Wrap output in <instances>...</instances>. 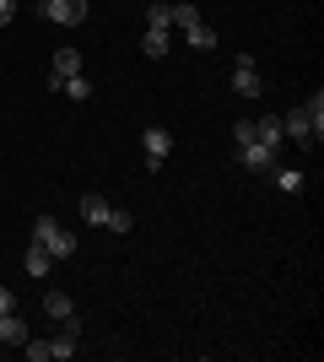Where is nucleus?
<instances>
[{
	"instance_id": "f257e3e1",
	"label": "nucleus",
	"mask_w": 324,
	"mask_h": 362,
	"mask_svg": "<svg viewBox=\"0 0 324 362\" xmlns=\"http://www.w3.org/2000/svg\"><path fill=\"white\" fill-rule=\"evenodd\" d=\"M32 238L44 243L54 259H71V255H76V233H71V227H60L54 216H38V222H32Z\"/></svg>"
},
{
	"instance_id": "f03ea898",
	"label": "nucleus",
	"mask_w": 324,
	"mask_h": 362,
	"mask_svg": "<svg viewBox=\"0 0 324 362\" xmlns=\"http://www.w3.org/2000/svg\"><path fill=\"white\" fill-rule=\"evenodd\" d=\"M38 11H44V22H54V28H81L92 6H87V0H44Z\"/></svg>"
},
{
	"instance_id": "7ed1b4c3",
	"label": "nucleus",
	"mask_w": 324,
	"mask_h": 362,
	"mask_svg": "<svg viewBox=\"0 0 324 362\" xmlns=\"http://www.w3.org/2000/svg\"><path fill=\"white\" fill-rule=\"evenodd\" d=\"M140 146H146V168L162 173V163H168V151H173V130L152 124V130H140Z\"/></svg>"
},
{
	"instance_id": "20e7f679",
	"label": "nucleus",
	"mask_w": 324,
	"mask_h": 362,
	"mask_svg": "<svg viewBox=\"0 0 324 362\" xmlns=\"http://www.w3.org/2000/svg\"><path fill=\"white\" fill-rule=\"evenodd\" d=\"M232 92H238V98H260V92H265V81H260V60H254V54H238Z\"/></svg>"
},
{
	"instance_id": "39448f33",
	"label": "nucleus",
	"mask_w": 324,
	"mask_h": 362,
	"mask_svg": "<svg viewBox=\"0 0 324 362\" xmlns=\"http://www.w3.org/2000/svg\"><path fill=\"white\" fill-rule=\"evenodd\" d=\"M281 136H292L297 146H319V130H313V119L303 114V108H292V114L281 119Z\"/></svg>"
},
{
	"instance_id": "423d86ee",
	"label": "nucleus",
	"mask_w": 324,
	"mask_h": 362,
	"mask_svg": "<svg viewBox=\"0 0 324 362\" xmlns=\"http://www.w3.org/2000/svg\"><path fill=\"white\" fill-rule=\"evenodd\" d=\"M71 76H81V49H54V71H49V81L60 87V81H71Z\"/></svg>"
},
{
	"instance_id": "0eeeda50",
	"label": "nucleus",
	"mask_w": 324,
	"mask_h": 362,
	"mask_svg": "<svg viewBox=\"0 0 324 362\" xmlns=\"http://www.w3.org/2000/svg\"><path fill=\"white\" fill-rule=\"evenodd\" d=\"M238 163H244V168H254V173H265V168L276 163V151H270V146H260V141H248V146H238Z\"/></svg>"
},
{
	"instance_id": "6e6552de",
	"label": "nucleus",
	"mask_w": 324,
	"mask_h": 362,
	"mask_svg": "<svg viewBox=\"0 0 324 362\" xmlns=\"http://www.w3.org/2000/svg\"><path fill=\"white\" fill-rule=\"evenodd\" d=\"M0 341H6V346H22V341H28V319L16 314H0Z\"/></svg>"
},
{
	"instance_id": "1a4fd4ad",
	"label": "nucleus",
	"mask_w": 324,
	"mask_h": 362,
	"mask_svg": "<svg viewBox=\"0 0 324 362\" xmlns=\"http://www.w3.org/2000/svg\"><path fill=\"white\" fill-rule=\"evenodd\" d=\"M44 314H49V319H60V325H65V319L76 314V303L65 298V292H60V287H49V292H44Z\"/></svg>"
},
{
	"instance_id": "9d476101",
	"label": "nucleus",
	"mask_w": 324,
	"mask_h": 362,
	"mask_svg": "<svg viewBox=\"0 0 324 362\" xmlns=\"http://www.w3.org/2000/svg\"><path fill=\"white\" fill-rule=\"evenodd\" d=\"M22 265H28V276H49V265H54V255H49L44 243L32 238V243H28V255H22Z\"/></svg>"
},
{
	"instance_id": "9b49d317",
	"label": "nucleus",
	"mask_w": 324,
	"mask_h": 362,
	"mask_svg": "<svg viewBox=\"0 0 324 362\" xmlns=\"http://www.w3.org/2000/svg\"><path fill=\"white\" fill-rule=\"evenodd\" d=\"M184 44H189V49H200V54H211V49H216V28H205V22H189V28H184Z\"/></svg>"
},
{
	"instance_id": "f8f14e48",
	"label": "nucleus",
	"mask_w": 324,
	"mask_h": 362,
	"mask_svg": "<svg viewBox=\"0 0 324 362\" xmlns=\"http://www.w3.org/2000/svg\"><path fill=\"white\" fill-rule=\"evenodd\" d=\"M254 141H260V146H270V151H281V119H270V114H265V119H254Z\"/></svg>"
},
{
	"instance_id": "ddd939ff",
	"label": "nucleus",
	"mask_w": 324,
	"mask_h": 362,
	"mask_svg": "<svg viewBox=\"0 0 324 362\" xmlns=\"http://www.w3.org/2000/svg\"><path fill=\"white\" fill-rule=\"evenodd\" d=\"M140 49H146L152 60H162V54H168V49H173V33H168V28H146V38H140Z\"/></svg>"
},
{
	"instance_id": "4468645a",
	"label": "nucleus",
	"mask_w": 324,
	"mask_h": 362,
	"mask_svg": "<svg viewBox=\"0 0 324 362\" xmlns=\"http://www.w3.org/2000/svg\"><path fill=\"white\" fill-rule=\"evenodd\" d=\"M108 206H114V200H103V195H81V222H87V227H103Z\"/></svg>"
},
{
	"instance_id": "2eb2a0df",
	"label": "nucleus",
	"mask_w": 324,
	"mask_h": 362,
	"mask_svg": "<svg viewBox=\"0 0 324 362\" xmlns=\"http://www.w3.org/2000/svg\"><path fill=\"white\" fill-rule=\"evenodd\" d=\"M103 227H108V233H130V227H136V211H124V206H108Z\"/></svg>"
},
{
	"instance_id": "dca6fc26",
	"label": "nucleus",
	"mask_w": 324,
	"mask_h": 362,
	"mask_svg": "<svg viewBox=\"0 0 324 362\" xmlns=\"http://www.w3.org/2000/svg\"><path fill=\"white\" fill-rule=\"evenodd\" d=\"M146 28H173V6L168 0H152V6H146Z\"/></svg>"
},
{
	"instance_id": "f3484780",
	"label": "nucleus",
	"mask_w": 324,
	"mask_h": 362,
	"mask_svg": "<svg viewBox=\"0 0 324 362\" xmlns=\"http://www.w3.org/2000/svg\"><path fill=\"white\" fill-rule=\"evenodd\" d=\"M60 92L76 98V103H87V98H92V81H87V76H71V81H60Z\"/></svg>"
},
{
	"instance_id": "a211bd4d",
	"label": "nucleus",
	"mask_w": 324,
	"mask_h": 362,
	"mask_svg": "<svg viewBox=\"0 0 324 362\" xmlns=\"http://www.w3.org/2000/svg\"><path fill=\"white\" fill-rule=\"evenodd\" d=\"M276 184L287 195H297V189H303V168H276Z\"/></svg>"
},
{
	"instance_id": "6ab92c4d",
	"label": "nucleus",
	"mask_w": 324,
	"mask_h": 362,
	"mask_svg": "<svg viewBox=\"0 0 324 362\" xmlns=\"http://www.w3.org/2000/svg\"><path fill=\"white\" fill-rule=\"evenodd\" d=\"M303 114H308V119H313V130L324 136V92H313L308 103H303Z\"/></svg>"
},
{
	"instance_id": "aec40b11",
	"label": "nucleus",
	"mask_w": 324,
	"mask_h": 362,
	"mask_svg": "<svg viewBox=\"0 0 324 362\" xmlns=\"http://www.w3.org/2000/svg\"><path fill=\"white\" fill-rule=\"evenodd\" d=\"M189 22H200V11H195L189 0H184V6H173V28H189Z\"/></svg>"
},
{
	"instance_id": "412c9836",
	"label": "nucleus",
	"mask_w": 324,
	"mask_h": 362,
	"mask_svg": "<svg viewBox=\"0 0 324 362\" xmlns=\"http://www.w3.org/2000/svg\"><path fill=\"white\" fill-rule=\"evenodd\" d=\"M248 141H254V119H238L232 124V146H248Z\"/></svg>"
},
{
	"instance_id": "4be33fe9",
	"label": "nucleus",
	"mask_w": 324,
	"mask_h": 362,
	"mask_svg": "<svg viewBox=\"0 0 324 362\" xmlns=\"http://www.w3.org/2000/svg\"><path fill=\"white\" fill-rule=\"evenodd\" d=\"M11 16H16V0H0V28H6Z\"/></svg>"
},
{
	"instance_id": "5701e85b",
	"label": "nucleus",
	"mask_w": 324,
	"mask_h": 362,
	"mask_svg": "<svg viewBox=\"0 0 324 362\" xmlns=\"http://www.w3.org/2000/svg\"><path fill=\"white\" fill-rule=\"evenodd\" d=\"M16 308V298H11V287H0V314H11Z\"/></svg>"
},
{
	"instance_id": "b1692460",
	"label": "nucleus",
	"mask_w": 324,
	"mask_h": 362,
	"mask_svg": "<svg viewBox=\"0 0 324 362\" xmlns=\"http://www.w3.org/2000/svg\"><path fill=\"white\" fill-rule=\"evenodd\" d=\"M38 6H44V0H38Z\"/></svg>"
}]
</instances>
